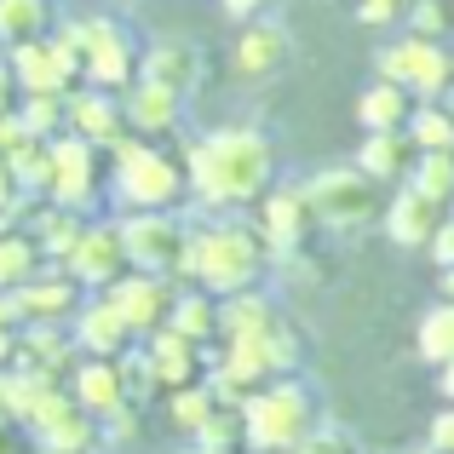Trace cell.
Listing matches in <instances>:
<instances>
[{
    "instance_id": "38",
    "label": "cell",
    "mask_w": 454,
    "mask_h": 454,
    "mask_svg": "<svg viewBox=\"0 0 454 454\" xmlns=\"http://www.w3.org/2000/svg\"><path fill=\"white\" fill-rule=\"evenodd\" d=\"M420 356H426V363H437V368L454 363V300H443L432 317L420 322Z\"/></svg>"
},
{
    "instance_id": "45",
    "label": "cell",
    "mask_w": 454,
    "mask_h": 454,
    "mask_svg": "<svg viewBox=\"0 0 454 454\" xmlns=\"http://www.w3.org/2000/svg\"><path fill=\"white\" fill-rule=\"evenodd\" d=\"M18 201H23V190H18V173H12V161L0 155V219H12V213H18Z\"/></svg>"
},
{
    "instance_id": "52",
    "label": "cell",
    "mask_w": 454,
    "mask_h": 454,
    "mask_svg": "<svg viewBox=\"0 0 454 454\" xmlns=\"http://www.w3.org/2000/svg\"><path fill=\"white\" fill-rule=\"evenodd\" d=\"M443 300H454V265H443Z\"/></svg>"
},
{
    "instance_id": "51",
    "label": "cell",
    "mask_w": 454,
    "mask_h": 454,
    "mask_svg": "<svg viewBox=\"0 0 454 454\" xmlns=\"http://www.w3.org/2000/svg\"><path fill=\"white\" fill-rule=\"evenodd\" d=\"M437 386H443V397L454 403V363H443V380H437Z\"/></svg>"
},
{
    "instance_id": "40",
    "label": "cell",
    "mask_w": 454,
    "mask_h": 454,
    "mask_svg": "<svg viewBox=\"0 0 454 454\" xmlns=\"http://www.w3.org/2000/svg\"><path fill=\"white\" fill-rule=\"evenodd\" d=\"M294 454H363V443H356L351 432H340V426H317Z\"/></svg>"
},
{
    "instance_id": "20",
    "label": "cell",
    "mask_w": 454,
    "mask_h": 454,
    "mask_svg": "<svg viewBox=\"0 0 454 454\" xmlns=\"http://www.w3.org/2000/svg\"><path fill=\"white\" fill-rule=\"evenodd\" d=\"M138 81H155V87L190 98L196 81H201V52L190 41H155V46L138 52Z\"/></svg>"
},
{
    "instance_id": "28",
    "label": "cell",
    "mask_w": 454,
    "mask_h": 454,
    "mask_svg": "<svg viewBox=\"0 0 454 454\" xmlns=\"http://www.w3.org/2000/svg\"><path fill=\"white\" fill-rule=\"evenodd\" d=\"M167 328H178L184 340H196L201 351H213V345H219V294H207V288L178 294V300H173V317H167Z\"/></svg>"
},
{
    "instance_id": "21",
    "label": "cell",
    "mask_w": 454,
    "mask_h": 454,
    "mask_svg": "<svg viewBox=\"0 0 454 454\" xmlns=\"http://www.w3.org/2000/svg\"><path fill=\"white\" fill-rule=\"evenodd\" d=\"M12 363L46 368V374L69 380V368L81 363V345H75V333H64L58 322H23L18 328V356H12Z\"/></svg>"
},
{
    "instance_id": "8",
    "label": "cell",
    "mask_w": 454,
    "mask_h": 454,
    "mask_svg": "<svg viewBox=\"0 0 454 454\" xmlns=\"http://www.w3.org/2000/svg\"><path fill=\"white\" fill-rule=\"evenodd\" d=\"M380 75L409 87L420 104H443L454 92V52H443V46L426 41V35H409V41H391L386 52H380Z\"/></svg>"
},
{
    "instance_id": "9",
    "label": "cell",
    "mask_w": 454,
    "mask_h": 454,
    "mask_svg": "<svg viewBox=\"0 0 454 454\" xmlns=\"http://www.w3.org/2000/svg\"><path fill=\"white\" fill-rule=\"evenodd\" d=\"M29 432L46 454H92L98 449V414H87L69 386H52L29 409Z\"/></svg>"
},
{
    "instance_id": "15",
    "label": "cell",
    "mask_w": 454,
    "mask_h": 454,
    "mask_svg": "<svg viewBox=\"0 0 454 454\" xmlns=\"http://www.w3.org/2000/svg\"><path fill=\"white\" fill-rule=\"evenodd\" d=\"M64 270L81 282V288H110L115 277H127L133 270V259H127V242H121V224H92L87 219V231H81V242L69 247V259H64Z\"/></svg>"
},
{
    "instance_id": "17",
    "label": "cell",
    "mask_w": 454,
    "mask_h": 454,
    "mask_svg": "<svg viewBox=\"0 0 454 454\" xmlns=\"http://www.w3.org/2000/svg\"><path fill=\"white\" fill-rule=\"evenodd\" d=\"M69 133H81L87 145L110 150V145H121V138L133 133V121H127V104L115 98V92L75 87V92H69Z\"/></svg>"
},
{
    "instance_id": "37",
    "label": "cell",
    "mask_w": 454,
    "mask_h": 454,
    "mask_svg": "<svg viewBox=\"0 0 454 454\" xmlns=\"http://www.w3.org/2000/svg\"><path fill=\"white\" fill-rule=\"evenodd\" d=\"M409 184L426 190V196H437V201H454V150H420Z\"/></svg>"
},
{
    "instance_id": "49",
    "label": "cell",
    "mask_w": 454,
    "mask_h": 454,
    "mask_svg": "<svg viewBox=\"0 0 454 454\" xmlns=\"http://www.w3.org/2000/svg\"><path fill=\"white\" fill-rule=\"evenodd\" d=\"M18 98H23V87H18V75H12V64L0 58V110H18Z\"/></svg>"
},
{
    "instance_id": "29",
    "label": "cell",
    "mask_w": 454,
    "mask_h": 454,
    "mask_svg": "<svg viewBox=\"0 0 454 454\" xmlns=\"http://www.w3.org/2000/svg\"><path fill=\"white\" fill-rule=\"evenodd\" d=\"M81 231H87V213L64 207V201H46L41 219H35V242H41V254H46V259H58V265H64L69 247L81 242Z\"/></svg>"
},
{
    "instance_id": "30",
    "label": "cell",
    "mask_w": 454,
    "mask_h": 454,
    "mask_svg": "<svg viewBox=\"0 0 454 454\" xmlns=\"http://www.w3.org/2000/svg\"><path fill=\"white\" fill-rule=\"evenodd\" d=\"M41 265H46L41 242H35L29 231H12V224H0V294L23 288V282H29Z\"/></svg>"
},
{
    "instance_id": "54",
    "label": "cell",
    "mask_w": 454,
    "mask_h": 454,
    "mask_svg": "<svg viewBox=\"0 0 454 454\" xmlns=\"http://www.w3.org/2000/svg\"><path fill=\"white\" fill-rule=\"evenodd\" d=\"M190 454H213V449H190Z\"/></svg>"
},
{
    "instance_id": "34",
    "label": "cell",
    "mask_w": 454,
    "mask_h": 454,
    "mask_svg": "<svg viewBox=\"0 0 454 454\" xmlns=\"http://www.w3.org/2000/svg\"><path fill=\"white\" fill-rule=\"evenodd\" d=\"M18 115H23V127H29L35 138L69 133V98H64V92H23V98H18Z\"/></svg>"
},
{
    "instance_id": "18",
    "label": "cell",
    "mask_w": 454,
    "mask_h": 454,
    "mask_svg": "<svg viewBox=\"0 0 454 454\" xmlns=\"http://www.w3.org/2000/svg\"><path fill=\"white\" fill-rule=\"evenodd\" d=\"M145 363H150L155 386L173 391V386H190V380H201V368H207V351H201L196 340H184L178 328H155V333H145Z\"/></svg>"
},
{
    "instance_id": "42",
    "label": "cell",
    "mask_w": 454,
    "mask_h": 454,
    "mask_svg": "<svg viewBox=\"0 0 454 454\" xmlns=\"http://www.w3.org/2000/svg\"><path fill=\"white\" fill-rule=\"evenodd\" d=\"M0 454H41L35 443L29 420H18V414H0Z\"/></svg>"
},
{
    "instance_id": "10",
    "label": "cell",
    "mask_w": 454,
    "mask_h": 454,
    "mask_svg": "<svg viewBox=\"0 0 454 454\" xmlns=\"http://www.w3.org/2000/svg\"><path fill=\"white\" fill-rule=\"evenodd\" d=\"M317 207H310L305 184H282L270 190V196H259V236L270 242V254L277 259H300L305 247H317Z\"/></svg>"
},
{
    "instance_id": "22",
    "label": "cell",
    "mask_w": 454,
    "mask_h": 454,
    "mask_svg": "<svg viewBox=\"0 0 454 454\" xmlns=\"http://www.w3.org/2000/svg\"><path fill=\"white\" fill-rule=\"evenodd\" d=\"M75 345H81V356H121L127 345H138L133 340V328L121 322V310H115L110 300H92V305H75Z\"/></svg>"
},
{
    "instance_id": "4",
    "label": "cell",
    "mask_w": 454,
    "mask_h": 454,
    "mask_svg": "<svg viewBox=\"0 0 454 454\" xmlns=\"http://www.w3.org/2000/svg\"><path fill=\"white\" fill-rule=\"evenodd\" d=\"M104 155H110V196L121 201L127 213H138V207H178V201H184L190 178H184V161H178V155L145 145L138 133H127L121 145H110Z\"/></svg>"
},
{
    "instance_id": "48",
    "label": "cell",
    "mask_w": 454,
    "mask_h": 454,
    "mask_svg": "<svg viewBox=\"0 0 454 454\" xmlns=\"http://www.w3.org/2000/svg\"><path fill=\"white\" fill-rule=\"evenodd\" d=\"M219 6H224V12H231V18H236V23H254V18H259V12H270V6H277V0H219Z\"/></svg>"
},
{
    "instance_id": "47",
    "label": "cell",
    "mask_w": 454,
    "mask_h": 454,
    "mask_svg": "<svg viewBox=\"0 0 454 454\" xmlns=\"http://www.w3.org/2000/svg\"><path fill=\"white\" fill-rule=\"evenodd\" d=\"M432 449H437V454H454V403L432 420Z\"/></svg>"
},
{
    "instance_id": "19",
    "label": "cell",
    "mask_w": 454,
    "mask_h": 454,
    "mask_svg": "<svg viewBox=\"0 0 454 454\" xmlns=\"http://www.w3.org/2000/svg\"><path fill=\"white\" fill-rule=\"evenodd\" d=\"M12 305L23 322H64L81 305V282L69 270H35L23 288H12Z\"/></svg>"
},
{
    "instance_id": "31",
    "label": "cell",
    "mask_w": 454,
    "mask_h": 454,
    "mask_svg": "<svg viewBox=\"0 0 454 454\" xmlns=\"http://www.w3.org/2000/svg\"><path fill=\"white\" fill-rule=\"evenodd\" d=\"M52 35V0H0V46Z\"/></svg>"
},
{
    "instance_id": "6",
    "label": "cell",
    "mask_w": 454,
    "mask_h": 454,
    "mask_svg": "<svg viewBox=\"0 0 454 454\" xmlns=\"http://www.w3.org/2000/svg\"><path fill=\"white\" fill-rule=\"evenodd\" d=\"M305 196L317 207V219L333 224V231H363L386 213V184H374L363 167H328V173L305 178Z\"/></svg>"
},
{
    "instance_id": "11",
    "label": "cell",
    "mask_w": 454,
    "mask_h": 454,
    "mask_svg": "<svg viewBox=\"0 0 454 454\" xmlns=\"http://www.w3.org/2000/svg\"><path fill=\"white\" fill-rule=\"evenodd\" d=\"M231 374H242L247 391H259L265 380L288 374V368H300V333L288 328V322H277V328L265 333H242V340H224V356H219Z\"/></svg>"
},
{
    "instance_id": "16",
    "label": "cell",
    "mask_w": 454,
    "mask_h": 454,
    "mask_svg": "<svg viewBox=\"0 0 454 454\" xmlns=\"http://www.w3.org/2000/svg\"><path fill=\"white\" fill-rule=\"evenodd\" d=\"M443 219H449V201L426 196V190H414V184H403V196H391L386 213H380L386 236H391L397 247H409V254H426Z\"/></svg>"
},
{
    "instance_id": "5",
    "label": "cell",
    "mask_w": 454,
    "mask_h": 454,
    "mask_svg": "<svg viewBox=\"0 0 454 454\" xmlns=\"http://www.w3.org/2000/svg\"><path fill=\"white\" fill-rule=\"evenodd\" d=\"M58 41L81 58L87 69V87H104V92H127L138 81V52H133V35L121 29L115 18H81V23H64Z\"/></svg>"
},
{
    "instance_id": "50",
    "label": "cell",
    "mask_w": 454,
    "mask_h": 454,
    "mask_svg": "<svg viewBox=\"0 0 454 454\" xmlns=\"http://www.w3.org/2000/svg\"><path fill=\"white\" fill-rule=\"evenodd\" d=\"M0 328H23L18 305H12V294H0Z\"/></svg>"
},
{
    "instance_id": "36",
    "label": "cell",
    "mask_w": 454,
    "mask_h": 454,
    "mask_svg": "<svg viewBox=\"0 0 454 454\" xmlns=\"http://www.w3.org/2000/svg\"><path fill=\"white\" fill-rule=\"evenodd\" d=\"M409 138H414V150H454V110H443V104H414Z\"/></svg>"
},
{
    "instance_id": "7",
    "label": "cell",
    "mask_w": 454,
    "mask_h": 454,
    "mask_svg": "<svg viewBox=\"0 0 454 454\" xmlns=\"http://www.w3.org/2000/svg\"><path fill=\"white\" fill-rule=\"evenodd\" d=\"M121 224V242L133 270H155V277H178L184 270V247H190V224L178 219L173 207H138L127 213Z\"/></svg>"
},
{
    "instance_id": "46",
    "label": "cell",
    "mask_w": 454,
    "mask_h": 454,
    "mask_svg": "<svg viewBox=\"0 0 454 454\" xmlns=\"http://www.w3.org/2000/svg\"><path fill=\"white\" fill-rule=\"evenodd\" d=\"M426 254L437 259V270H443V265H454V213H449L443 224H437V236H432V247H426Z\"/></svg>"
},
{
    "instance_id": "33",
    "label": "cell",
    "mask_w": 454,
    "mask_h": 454,
    "mask_svg": "<svg viewBox=\"0 0 454 454\" xmlns=\"http://www.w3.org/2000/svg\"><path fill=\"white\" fill-rule=\"evenodd\" d=\"M219 403H224V397L207 386V380H190V386H173V391H167V420H173L178 432L190 437V432H196V426L207 420L213 409H219Z\"/></svg>"
},
{
    "instance_id": "23",
    "label": "cell",
    "mask_w": 454,
    "mask_h": 454,
    "mask_svg": "<svg viewBox=\"0 0 454 454\" xmlns=\"http://www.w3.org/2000/svg\"><path fill=\"white\" fill-rule=\"evenodd\" d=\"M64 386L75 391V403L87 414H110L115 403H127V380H121V363H115V356H81Z\"/></svg>"
},
{
    "instance_id": "2",
    "label": "cell",
    "mask_w": 454,
    "mask_h": 454,
    "mask_svg": "<svg viewBox=\"0 0 454 454\" xmlns=\"http://www.w3.org/2000/svg\"><path fill=\"white\" fill-rule=\"evenodd\" d=\"M270 265V242L259 236V224H207V231H190V247H184V277H196L207 294H247V288H265Z\"/></svg>"
},
{
    "instance_id": "53",
    "label": "cell",
    "mask_w": 454,
    "mask_h": 454,
    "mask_svg": "<svg viewBox=\"0 0 454 454\" xmlns=\"http://www.w3.org/2000/svg\"><path fill=\"white\" fill-rule=\"evenodd\" d=\"M420 454H437V449H432V443H426V449H420Z\"/></svg>"
},
{
    "instance_id": "14",
    "label": "cell",
    "mask_w": 454,
    "mask_h": 454,
    "mask_svg": "<svg viewBox=\"0 0 454 454\" xmlns=\"http://www.w3.org/2000/svg\"><path fill=\"white\" fill-rule=\"evenodd\" d=\"M104 300L121 310V322L133 328V340H145V333L167 328V317H173V277H155V270H127V277H115L110 288H104Z\"/></svg>"
},
{
    "instance_id": "13",
    "label": "cell",
    "mask_w": 454,
    "mask_h": 454,
    "mask_svg": "<svg viewBox=\"0 0 454 454\" xmlns=\"http://www.w3.org/2000/svg\"><path fill=\"white\" fill-rule=\"evenodd\" d=\"M104 190V150L87 145L81 133H58L52 138V201L87 213Z\"/></svg>"
},
{
    "instance_id": "44",
    "label": "cell",
    "mask_w": 454,
    "mask_h": 454,
    "mask_svg": "<svg viewBox=\"0 0 454 454\" xmlns=\"http://www.w3.org/2000/svg\"><path fill=\"white\" fill-rule=\"evenodd\" d=\"M403 12H409V0H356V23H397Z\"/></svg>"
},
{
    "instance_id": "43",
    "label": "cell",
    "mask_w": 454,
    "mask_h": 454,
    "mask_svg": "<svg viewBox=\"0 0 454 454\" xmlns=\"http://www.w3.org/2000/svg\"><path fill=\"white\" fill-rule=\"evenodd\" d=\"M29 127H23V115L18 110H0V155H6V161H12V155H18L23 145H29Z\"/></svg>"
},
{
    "instance_id": "35",
    "label": "cell",
    "mask_w": 454,
    "mask_h": 454,
    "mask_svg": "<svg viewBox=\"0 0 454 454\" xmlns=\"http://www.w3.org/2000/svg\"><path fill=\"white\" fill-rule=\"evenodd\" d=\"M12 173H18L23 196H46L52 201V138H29V145L12 155Z\"/></svg>"
},
{
    "instance_id": "39",
    "label": "cell",
    "mask_w": 454,
    "mask_h": 454,
    "mask_svg": "<svg viewBox=\"0 0 454 454\" xmlns=\"http://www.w3.org/2000/svg\"><path fill=\"white\" fill-rule=\"evenodd\" d=\"M449 29H454V0H414V12H409V35L443 41Z\"/></svg>"
},
{
    "instance_id": "27",
    "label": "cell",
    "mask_w": 454,
    "mask_h": 454,
    "mask_svg": "<svg viewBox=\"0 0 454 454\" xmlns=\"http://www.w3.org/2000/svg\"><path fill=\"white\" fill-rule=\"evenodd\" d=\"M288 64V35L277 29V23H247L242 29V41H236V69H242V75H277V69Z\"/></svg>"
},
{
    "instance_id": "1",
    "label": "cell",
    "mask_w": 454,
    "mask_h": 454,
    "mask_svg": "<svg viewBox=\"0 0 454 454\" xmlns=\"http://www.w3.org/2000/svg\"><path fill=\"white\" fill-rule=\"evenodd\" d=\"M184 178L207 207H247L277 178V150L254 127H224L184 150Z\"/></svg>"
},
{
    "instance_id": "32",
    "label": "cell",
    "mask_w": 454,
    "mask_h": 454,
    "mask_svg": "<svg viewBox=\"0 0 454 454\" xmlns=\"http://www.w3.org/2000/svg\"><path fill=\"white\" fill-rule=\"evenodd\" d=\"M196 449H213V454H247V432H242V403H219L207 420L190 432Z\"/></svg>"
},
{
    "instance_id": "3",
    "label": "cell",
    "mask_w": 454,
    "mask_h": 454,
    "mask_svg": "<svg viewBox=\"0 0 454 454\" xmlns=\"http://www.w3.org/2000/svg\"><path fill=\"white\" fill-rule=\"evenodd\" d=\"M317 426H322V403L300 380L277 374L242 397V432H247V449L254 454H294Z\"/></svg>"
},
{
    "instance_id": "55",
    "label": "cell",
    "mask_w": 454,
    "mask_h": 454,
    "mask_svg": "<svg viewBox=\"0 0 454 454\" xmlns=\"http://www.w3.org/2000/svg\"><path fill=\"white\" fill-rule=\"evenodd\" d=\"M0 224H6V219H0Z\"/></svg>"
},
{
    "instance_id": "24",
    "label": "cell",
    "mask_w": 454,
    "mask_h": 454,
    "mask_svg": "<svg viewBox=\"0 0 454 454\" xmlns=\"http://www.w3.org/2000/svg\"><path fill=\"white\" fill-rule=\"evenodd\" d=\"M121 104H127V121H133V133H138V138H161V133H173L178 115H184V98H178V92H167V87H155V81H133Z\"/></svg>"
},
{
    "instance_id": "26",
    "label": "cell",
    "mask_w": 454,
    "mask_h": 454,
    "mask_svg": "<svg viewBox=\"0 0 454 454\" xmlns=\"http://www.w3.org/2000/svg\"><path fill=\"white\" fill-rule=\"evenodd\" d=\"M409 115H414V92L397 87V81H386V75L356 92V121H363V133H403Z\"/></svg>"
},
{
    "instance_id": "12",
    "label": "cell",
    "mask_w": 454,
    "mask_h": 454,
    "mask_svg": "<svg viewBox=\"0 0 454 454\" xmlns=\"http://www.w3.org/2000/svg\"><path fill=\"white\" fill-rule=\"evenodd\" d=\"M6 64L12 75H18L23 92H75L87 87V69H81V58L69 52L58 35H41V41H23V46H6Z\"/></svg>"
},
{
    "instance_id": "41",
    "label": "cell",
    "mask_w": 454,
    "mask_h": 454,
    "mask_svg": "<svg viewBox=\"0 0 454 454\" xmlns=\"http://www.w3.org/2000/svg\"><path fill=\"white\" fill-rule=\"evenodd\" d=\"M98 426H104L98 437H110V443H127V437H138V403H133V397L115 403L110 414H98Z\"/></svg>"
},
{
    "instance_id": "25",
    "label": "cell",
    "mask_w": 454,
    "mask_h": 454,
    "mask_svg": "<svg viewBox=\"0 0 454 454\" xmlns=\"http://www.w3.org/2000/svg\"><path fill=\"white\" fill-rule=\"evenodd\" d=\"M414 138H409V127L403 133H368L363 138V155H356V167H363L374 184H409V173H414Z\"/></svg>"
}]
</instances>
